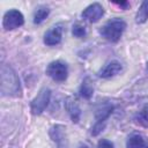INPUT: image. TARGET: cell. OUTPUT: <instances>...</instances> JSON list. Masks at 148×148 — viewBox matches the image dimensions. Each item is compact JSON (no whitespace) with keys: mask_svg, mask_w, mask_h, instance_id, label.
<instances>
[{"mask_svg":"<svg viewBox=\"0 0 148 148\" xmlns=\"http://www.w3.org/2000/svg\"><path fill=\"white\" fill-rule=\"evenodd\" d=\"M96 148H113V143L110 141V140H106V139H101L97 143V147Z\"/></svg>","mask_w":148,"mask_h":148,"instance_id":"ac0fdd59","label":"cell"},{"mask_svg":"<svg viewBox=\"0 0 148 148\" xmlns=\"http://www.w3.org/2000/svg\"><path fill=\"white\" fill-rule=\"evenodd\" d=\"M65 109L67 111V113L69 114L71 119L73 123H79L80 118H81V109L79 106V104L76 103V101L72 97H66L65 99Z\"/></svg>","mask_w":148,"mask_h":148,"instance_id":"30bf717a","label":"cell"},{"mask_svg":"<svg viewBox=\"0 0 148 148\" xmlns=\"http://www.w3.org/2000/svg\"><path fill=\"white\" fill-rule=\"evenodd\" d=\"M147 20H148V0L143 1L140 5V7L135 14V22L136 23L141 24V23H145Z\"/></svg>","mask_w":148,"mask_h":148,"instance_id":"5bb4252c","label":"cell"},{"mask_svg":"<svg viewBox=\"0 0 148 148\" xmlns=\"http://www.w3.org/2000/svg\"><path fill=\"white\" fill-rule=\"evenodd\" d=\"M113 109H114V106H113L112 103L105 102L103 104H99L96 108V110H95V119H96V123L97 124L105 125V121L111 116V113L113 112Z\"/></svg>","mask_w":148,"mask_h":148,"instance_id":"9c48e42d","label":"cell"},{"mask_svg":"<svg viewBox=\"0 0 148 148\" xmlns=\"http://www.w3.org/2000/svg\"><path fill=\"white\" fill-rule=\"evenodd\" d=\"M147 69H148V62H147Z\"/></svg>","mask_w":148,"mask_h":148,"instance_id":"44dd1931","label":"cell"},{"mask_svg":"<svg viewBox=\"0 0 148 148\" xmlns=\"http://www.w3.org/2000/svg\"><path fill=\"white\" fill-rule=\"evenodd\" d=\"M24 23L23 14L17 9H9L5 13L2 18V27L5 30H14Z\"/></svg>","mask_w":148,"mask_h":148,"instance_id":"5b68a950","label":"cell"},{"mask_svg":"<svg viewBox=\"0 0 148 148\" xmlns=\"http://www.w3.org/2000/svg\"><path fill=\"white\" fill-rule=\"evenodd\" d=\"M45 72L53 81H57V82H64L68 76V67L61 60H56L50 62Z\"/></svg>","mask_w":148,"mask_h":148,"instance_id":"3957f363","label":"cell"},{"mask_svg":"<svg viewBox=\"0 0 148 148\" xmlns=\"http://www.w3.org/2000/svg\"><path fill=\"white\" fill-rule=\"evenodd\" d=\"M79 92H80V96L82 98H84V99H89L92 96V94H94V86H92V82L90 81L89 77H86L82 81V83L80 86Z\"/></svg>","mask_w":148,"mask_h":148,"instance_id":"4fadbf2b","label":"cell"},{"mask_svg":"<svg viewBox=\"0 0 148 148\" xmlns=\"http://www.w3.org/2000/svg\"><path fill=\"white\" fill-rule=\"evenodd\" d=\"M116 5H118V6H121V7H126V6H128V2H126V1H124V2H114Z\"/></svg>","mask_w":148,"mask_h":148,"instance_id":"d6986e66","label":"cell"},{"mask_svg":"<svg viewBox=\"0 0 148 148\" xmlns=\"http://www.w3.org/2000/svg\"><path fill=\"white\" fill-rule=\"evenodd\" d=\"M77 148H89V146L88 145H86V143H81V145H79V147Z\"/></svg>","mask_w":148,"mask_h":148,"instance_id":"ffe728a7","label":"cell"},{"mask_svg":"<svg viewBox=\"0 0 148 148\" xmlns=\"http://www.w3.org/2000/svg\"><path fill=\"white\" fill-rule=\"evenodd\" d=\"M134 123L139 126H142V127H148V109H143L141 110L140 112H138L134 118H133Z\"/></svg>","mask_w":148,"mask_h":148,"instance_id":"9a60e30c","label":"cell"},{"mask_svg":"<svg viewBox=\"0 0 148 148\" xmlns=\"http://www.w3.org/2000/svg\"><path fill=\"white\" fill-rule=\"evenodd\" d=\"M123 71V65L121 62H119L118 60H111L109 61L104 67H102L97 75L99 77H103V79H108V77H112L117 74H119L120 72Z\"/></svg>","mask_w":148,"mask_h":148,"instance_id":"ba28073f","label":"cell"},{"mask_svg":"<svg viewBox=\"0 0 148 148\" xmlns=\"http://www.w3.org/2000/svg\"><path fill=\"white\" fill-rule=\"evenodd\" d=\"M126 29V22L121 18H112L109 20L102 28H101V35L109 42L116 43L123 36V32Z\"/></svg>","mask_w":148,"mask_h":148,"instance_id":"7a4b0ae2","label":"cell"},{"mask_svg":"<svg viewBox=\"0 0 148 148\" xmlns=\"http://www.w3.org/2000/svg\"><path fill=\"white\" fill-rule=\"evenodd\" d=\"M126 148H148L146 140L140 134L131 135L126 141Z\"/></svg>","mask_w":148,"mask_h":148,"instance_id":"7c38bea8","label":"cell"},{"mask_svg":"<svg viewBox=\"0 0 148 148\" xmlns=\"http://www.w3.org/2000/svg\"><path fill=\"white\" fill-rule=\"evenodd\" d=\"M72 34H73V36L76 37V38H82V37L86 36L87 31H86V28H84L83 25L76 23V24H74L73 28H72Z\"/></svg>","mask_w":148,"mask_h":148,"instance_id":"e0dca14e","label":"cell"},{"mask_svg":"<svg viewBox=\"0 0 148 148\" xmlns=\"http://www.w3.org/2000/svg\"><path fill=\"white\" fill-rule=\"evenodd\" d=\"M51 98V90L49 88H42L39 92L36 95V97L30 103V110L32 114H40L49 105Z\"/></svg>","mask_w":148,"mask_h":148,"instance_id":"277c9868","label":"cell"},{"mask_svg":"<svg viewBox=\"0 0 148 148\" xmlns=\"http://www.w3.org/2000/svg\"><path fill=\"white\" fill-rule=\"evenodd\" d=\"M62 38V29L61 27H53L52 29L47 30L44 35V44L49 46H54L61 42Z\"/></svg>","mask_w":148,"mask_h":148,"instance_id":"8fae6325","label":"cell"},{"mask_svg":"<svg viewBox=\"0 0 148 148\" xmlns=\"http://www.w3.org/2000/svg\"><path fill=\"white\" fill-rule=\"evenodd\" d=\"M81 15L84 20L89 21L90 23H95V22L99 21L102 18V16L104 15V8L101 3L94 2V3L89 5L88 7H86V9L82 12Z\"/></svg>","mask_w":148,"mask_h":148,"instance_id":"52a82bcc","label":"cell"},{"mask_svg":"<svg viewBox=\"0 0 148 148\" xmlns=\"http://www.w3.org/2000/svg\"><path fill=\"white\" fill-rule=\"evenodd\" d=\"M49 135L58 148H68V139L66 133V127L64 125H53L49 130Z\"/></svg>","mask_w":148,"mask_h":148,"instance_id":"8992f818","label":"cell"},{"mask_svg":"<svg viewBox=\"0 0 148 148\" xmlns=\"http://www.w3.org/2000/svg\"><path fill=\"white\" fill-rule=\"evenodd\" d=\"M0 76H1V87L0 91L2 96H13V97H21L22 95V89L20 84V80L15 71L6 65H1L0 69Z\"/></svg>","mask_w":148,"mask_h":148,"instance_id":"6da1fadb","label":"cell"},{"mask_svg":"<svg viewBox=\"0 0 148 148\" xmlns=\"http://www.w3.org/2000/svg\"><path fill=\"white\" fill-rule=\"evenodd\" d=\"M49 14H50V9H49L47 7H39V8L36 10L35 15H34V23H35V24L42 23V22L49 16Z\"/></svg>","mask_w":148,"mask_h":148,"instance_id":"2e32d148","label":"cell"}]
</instances>
